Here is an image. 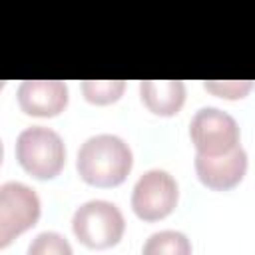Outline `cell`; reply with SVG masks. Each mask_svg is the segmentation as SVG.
Here are the masks:
<instances>
[{
	"mask_svg": "<svg viewBox=\"0 0 255 255\" xmlns=\"http://www.w3.org/2000/svg\"><path fill=\"white\" fill-rule=\"evenodd\" d=\"M78 173L96 187L120 185L133 165L129 145L114 133H98L88 137L78 149Z\"/></svg>",
	"mask_w": 255,
	"mask_h": 255,
	"instance_id": "1",
	"label": "cell"
},
{
	"mask_svg": "<svg viewBox=\"0 0 255 255\" xmlns=\"http://www.w3.org/2000/svg\"><path fill=\"white\" fill-rule=\"evenodd\" d=\"M16 159L38 179L56 177L66 161V147L62 137L44 126H30L16 137Z\"/></svg>",
	"mask_w": 255,
	"mask_h": 255,
	"instance_id": "2",
	"label": "cell"
},
{
	"mask_svg": "<svg viewBox=\"0 0 255 255\" xmlns=\"http://www.w3.org/2000/svg\"><path fill=\"white\" fill-rule=\"evenodd\" d=\"M124 215L120 207L106 199H92L82 203L72 217L74 235L92 249H106L116 245L124 235Z\"/></svg>",
	"mask_w": 255,
	"mask_h": 255,
	"instance_id": "3",
	"label": "cell"
},
{
	"mask_svg": "<svg viewBox=\"0 0 255 255\" xmlns=\"http://www.w3.org/2000/svg\"><path fill=\"white\" fill-rule=\"evenodd\" d=\"M40 217V197L22 181L0 185V247H6L16 235L36 225Z\"/></svg>",
	"mask_w": 255,
	"mask_h": 255,
	"instance_id": "4",
	"label": "cell"
},
{
	"mask_svg": "<svg viewBox=\"0 0 255 255\" xmlns=\"http://www.w3.org/2000/svg\"><path fill=\"white\" fill-rule=\"evenodd\" d=\"M177 181L165 169H147L139 175L131 193V207L143 221L167 217L177 205Z\"/></svg>",
	"mask_w": 255,
	"mask_h": 255,
	"instance_id": "5",
	"label": "cell"
},
{
	"mask_svg": "<svg viewBox=\"0 0 255 255\" xmlns=\"http://www.w3.org/2000/svg\"><path fill=\"white\" fill-rule=\"evenodd\" d=\"M189 135L197 153L217 155L239 143V126L233 116L219 108H201L189 124Z\"/></svg>",
	"mask_w": 255,
	"mask_h": 255,
	"instance_id": "6",
	"label": "cell"
},
{
	"mask_svg": "<svg viewBox=\"0 0 255 255\" xmlns=\"http://www.w3.org/2000/svg\"><path fill=\"white\" fill-rule=\"evenodd\" d=\"M195 171L203 185L217 191L231 189L247 171V153L239 143L217 155L195 153Z\"/></svg>",
	"mask_w": 255,
	"mask_h": 255,
	"instance_id": "7",
	"label": "cell"
},
{
	"mask_svg": "<svg viewBox=\"0 0 255 255\" xmlns=\"http://www.w3.org/2000/svg\"><path fill=\"white\" fill-rule=\"evenodd\" d=\"M68 104V86L60 80H24L18 88V106L28 116L52 118Z\"/></svg>",
	"mask_w": 255,
	"mask_h": 255,
	"instance_id": "8",
	"label": "cell"
},
{
	"mask_svg": "<svg viewBox=\"0 0 255 255\" xmlns=\"http://www.w3.org/2000/svg\"><path fill=\"white\" fill-rule=\"evenodd\" d=\"M139 94L145 108L155 116H173L185 102V86L181 80H143Z\"/></svg>",
	"mask_w": 255,
	"mask_h": 255,
	"instance_id": "9",
	"label": "cell"
},
{
	"mask_svg": "<svg viewBox=\"0 0 255 255\" xmlns=\"http://www.w3.org/2000/svg\"><path fill=\"white\" fill-rule=\"evenodd\" d=\"M145 255H187L191 253V245L187 237L179 231H159L149 235L143 245Z\"/></svg>",
	"mask_w": 255,
	"mask_h": 255,
	"instance_id": "10",
	"label": "cell"
},
{
	"mask_svg": "<svg viewBox=\"0 0 255 255\" xmlns=\"http://www.w3.org/2000/svg\"><path fill=\"white\" fill-rule=\"evenodd\" d=\"M126 84L124 80H84L82 82V92L88 102L92 104H112L116 102Z\"/></svg>",
	"mask_w": 255,
	"mask_h": 255,
	"instance_id": "11",
	"label": "cell"
},
{
	"mask_svg": "<svg viewBox=\"0 0 255 255\" xmlns=\"http://www.w3.org/2000/svg\"><path fill=\"white\" fill-rule=\"evenodd\" d=\"M30 255H70L72 247L70 243L56 231H44L40 235H36V239L30 243L28 247Z\"/></svg>",
	"mask_w": 255,
	"mask_h": 255,
	"instance_id": "12",
	"label": "cell"
},
{
	"mask_svg": "<svg viewBox=\"0 0 255 255\" xmlns=\"http://www.w3.org/2000/svg\"><path fill=\"white\" fill-rule=\"evenodd\" d=\"M205 90H209L211 94L219 96V98H229V100H235V98H243L251 88H253V82L249 80H215V82H205L203 84Z\"/></svg>",
	"mask_w": 255,
	"mask_h": 255,
	"instance_id": "13",
	"label": "cell"
}]
</instances>
